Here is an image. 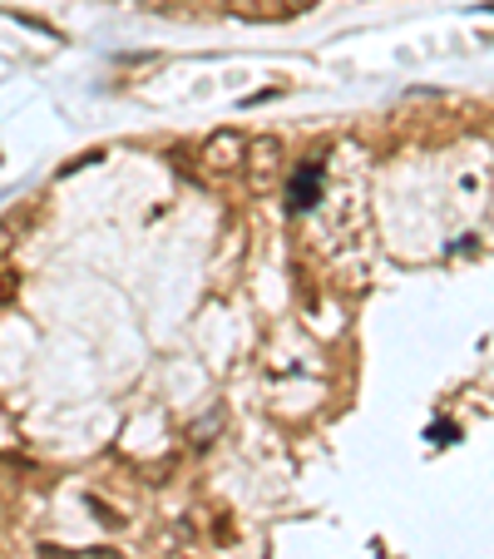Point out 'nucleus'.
Returning a JSON list of instances; mask_svg holds the SVG:
<instances>
[{"mask_svg": "<svg viewBox=\"0 0 494 559\" xmlns=\"http://www.w3.org/2000/svg\"><path fill=\"white\" fill-rule=\"evenodd\" d=\"M248 183H253L257 193H267V189H277L282 183V174H287V144L277 134H257L253 144H248Z\"/></svg>", "mask_w": 494, "mask_h": 559, "instance_id": "obj_1", "label": "nucleus"}, {"mask_svg": "<svg viewBox=\"0 0 494 559\" xmlns=\"http://www.w3.org/2000/svg\"><path fill=\"white\" fill-rule=\"evenodd\" d=\"M248 144H253V139L238 134V129H218V134L203 139L198 164L208 174H218V179H228V174H238L242 164H248Z\"/></svg>", "mask_w": 494, "mask_h": 559, "instance_id": "obj_2", "label": "nucleus"}, {"mask_svg": "<svg viewBox=\"0 0 494 559\" xmlns=\"http://www.w3.org/2000/svg\"><path fill=\"white\" fill-rule=\"evenodd\" d=\"M316 199H322V164H302L287 179V213H306Z\"/></svg>", "mask_w": 494, "mask_h": 559, "instance_id": "obj_3", "label": "nucleus"}, {"mask_svg": "<svg viewBox=\"0 0 494 559\" xmlns=\"http://www.w3.org/2000/svg\"><path fill=\"white\" fill-rule=\"evenodd\" d=\"M11 297H21V273H11V267H5V273H0V307L11 302Z\"/></svg>", "mask_w": 494, "mask_h": 559, "instance_id": "obj_4", "label": "nucleus"}, {"mask_svg": "<svg viewBox=\"0 0 494 559\" xmlns=\"http://www.w3.org/2000/svg\"><path fill=\"white\" fill-rule=\"evenodd\" d=\"M15 228H21V213H11V218L0 223V253H11V243H15Z\"/></svg>", "mask_w": 494, "mask_h": 559, "instance_id": "obj_5", "label": "nucleus"}, {"mask_svg": "<svg viewBox=\"0 0 494 559\" xmlns=\"http://www.w3.org/2000/svg\"><path fill=\"white\" fill-rule=\"evenodd\" d=\"M138 11H173V5H179V0H134Z\"/></svg>", "mask_w": 494, "mask_h": 559, "instance_id": "obj_6", "label": "nucleus"}]
</instances>
